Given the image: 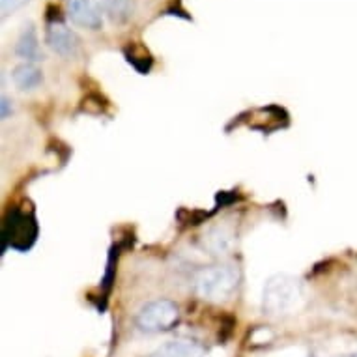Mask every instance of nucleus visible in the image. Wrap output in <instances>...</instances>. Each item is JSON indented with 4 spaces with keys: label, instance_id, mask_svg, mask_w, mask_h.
Listing matches in <instances>:
<instances>
[{
    "label": "nucleus",
    "instance_id": "nucleus-1",
    "mask_svg": "<svg viewBox=\"0 0 357 357\" xmlns=\"http://www.w3.org/2000/svg\"><path fill=\"white\" fill-rule=\"evenodd\" d=\"M241 281L240 270L232 264H213L200 268L193 275V290L199 298L221 303L232 298Z\"/></svg>",
    "mask_w": 357,
    "mask_h": 357
},
{
    "label": "nucleus",
    "instance_id": "nucleus-2",
    "mask_svg": "<svg viewBox=\"0 0 357 357\" xmlns=\"http://www.w3.org/2000/svg\"><path fill=\"white\" fill-rule=\"evenodd\" d=\"M303 301V284L294 275H273L264 284L262 310L268 317H287Z\"/></svg>",
    "mask_w": 357,
    "mask_h": 357
},
{
    "label": "nucleus",
    "instance_id": "nucleus-3",
    "mask_svg": "<svg viewBox=\"0 0 357 357\" xmlns=\"http://www.w3.org/2000/svg\"><path fill=\"white\" fill-rule=\"evenodd\" d=\"M180 318L178 305L170 299H153L142 305L141 310L137 312V328L146 331V333H159V331H169L172 329Z\"/></svg>",
    "mask_w": 357,
    "mask_h": 357
},
{
    "label": "nucleus",
    "instance_id": "nucleus-4",
    "mask_svg": "<svg viewBox=\"0 0 357 357\" xmlns=\"http://www.w3.org/2000/svg\"><path fill=\"white\" fill-rule=\"evenodd\" d=\"M36 240V222L34 219L23 211H13L10 213L4 227V241L10 243V247L26 251Z\"/></svg>",
    "mask_w": 357,
    "mask_h": 357
},
{
    "label": "nucleus",
    "instance_id": "nucleus-5",
    "mask_svg": "<svg viewBox=\"0 0 357 357\" xmlns=\"http://www.w3.org/2000/svg\"><path fill=\"white\" fill-rule=\"evenodd\" d=\"M45 41L53 53L66 60L75 59L81 53V38L62 23H49Z\"/></svg>",
    "mask_w": 357,
    "mask_h": 357
},
{
    "label": "nucleus",
    "instance_id": "nucleus-6",
    "mask_svg": "<svg viewBox=\"0 0 357 357\" xmlns=\"http://www.w3.org/2000/svg\"><path fill=\"white\" fill-rule=\"evenodd\" d=\"M68 19L77 26L88 30H100L103 26L101 8H98L92 0H68L66 2Z\"/></svg>",
    "mask_w": 357,
    "mask_h": 357
},
{
    "label": "nucleus",
    "instance_id": "nucleus-7",
    "mask_svg": "<svg viewBox=\"0 0 357 357\" xmlns=\"http://www.w3.org/2000/svg\"><path fill=\"white\" fill-rule=\"evenodd\" d=\"M236 245V238L232 234V230L227 227H213L204 234L202 238V247L206 251H210V255H229Z\"/></svg>",
    "mask_w": 357,
    "mask_h": 357
},
{
    "label": "nucleus",
    "instance_id": "nucleus-8",
    "mask_svg": "<svg viewBox=\"0 0 357 357\" xmlns=\"http://www.w3.org/2000/svg\"><path fill=\"white\" fill-rule=\"evenodd\" d=\"M17 56H21L26 62H38L43 59V54L40 51V41H38V34H36L34 24L24 26V30L19 36L17 47H15Z\"/></svg>",
    "mask_w": 357,
    "mask_h": 357
},
{
    "label": "nucleus",
    "instance_id": "nucleus-9",
    "mask_svg": "<svg viewBox=\"0 0 357 357\" xmlns=\"http://www.w3.org/2000/svg\"><path fill=\"white\" fill-rule=\"evenodd\" d=\"M150 357H202V348L193 340H170Z\"/></svg>",
    "mask_w": 357,
    "mask_h": 357
},
{
    "label": "nucleus",
    "instance_id": "nucleus-10",
    "mask_svg": "<svg viewBox=\"0 0 357 357\" xmlns=\"http://www.w3.org/2000/svg\"><path fill=\"white\" fill-rule=\"evenodd\" d=\"M12 79L15 82V86L21 88V90H34L43 82V75H41V70L38 66H34L32 62H24V64H19L15 70L12 71Z\"/></svg>",
    "mask_w": 357,
    "mask_h": 357
},
{
    "label": "nucleus",
    "instance_id": "nucleus-11",
    "mask_svg": "<svg viewBox=\"0 0 357 357\" xmlns=\"http://www.w3.org/2000/svg\"><path fill=\"white\" fill-rule=\"evenodd\" d=\"M101 10L114 23H123L133 13V2L131 0H101Z\"/></svg>",
    "mask_w": 357,
    "mask_h": 357
},
{
    "label": "nucleus",
    "instance_id": "nucleus-12",
    "mask_svg": "<svg viewBox=\"0 0 357 357\" xmlns=\"http://www.w3.org/2000/svg\"><path fill=\"white\" fill-rule=\"evenodd\" d=\"M126 56H128V62L135 70H139L141 73H148L150 71V68H152V56L150 54H137L135 51H131V53H128L126 51Z\"/></svg>",
    "mask_w": 357,
    "mask_h": 357
},
{
    "label": "nucleus",
    "instance_id": "nucleus-13",
    "mask_svg": "<svg viewBox=\"0 0 357 357\" xmlns=\"http://www.w3.org/2000/svg\"><path fill=\"white\" fill-rule=\"evenodd\" d=\"M0 112H2V118H4V120H6L8 116H12V112H13L12 101H10V98H6V96H2V103H0Z\"/></svg>",
    "mask_w": 357,
    "mask_h": 357
},
{
    "label": "nucleus",
    "instance_id": "nucleus-14",
    "mask_svg": "<svg viewBox=\"0 0 357 357\" xmlns=\"http://www.w3.org/2000/svg\"><path fill=\"white\" fill-rule=\"evenodd\" d=\"M21 2H23V0H2V12H4V15H6L10 10H13V8H17Z\"/></svg>",
    "mask_w": 357,
    "mask_h": 357
},
{
    "label": "nucleus",
    "instance_id": "nucleus-15",
    "mask_svg": "<svg viewBox=\"0 0 357 357\" xmlns=\"http://www.w3.org/2000/svg\"><path fill=\"white\" fill-rule=\"evenodd\" d=\"M340 357H357V351H354V354H346V356H340Z\"/></svg>",
    "mask_w": 357,
    "mask_h": 357
}]
</instances>
